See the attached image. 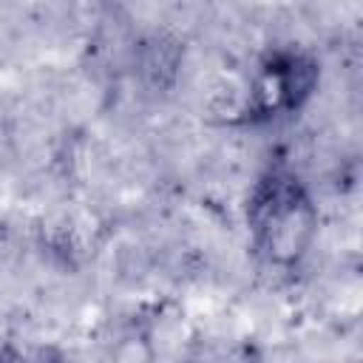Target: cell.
Here are the masks:
<instances>
[{"label": "cell", "instance_id": "1", "mask_svg": "<svg viewBox=\"0 0 363 363\" xmlns=\"http://www.w3.org/2000/svg\"><path fill=\"white\" fill-rule=\"evenodd\" d=\"M247 227L255 252L272 267H295L318 233V207L306 184L284 167L267 170L250 190Z\"/></svg>", "mask_w": 363, "mask_h": 363}, {"label": "cell", "instance_id": "2", "mask_svg": "<svg viewBox=\"0 0 363 363\" xmlns=\"http://www.w3.org/2000/svg\"><path fill=\"white\" fill-rule=\"evenodd\" d=\"M320 79V68L312 57L301 51H272L267 54L247 91L244 119L247 122H269L281 113L298 111Z\"/></svg>", "mask_w": 363, "mask_h": 363}, {"label": "cell", "instance_id": "3", "mask_svg": "<svg viewBox=\"0 0 363 363\" xmlns=\"http://www.w3.org/2000/svg\"><path fill=\"white\" fill-rule=\"evenodd\" d=\"M142 65H145V71L153 77V82L162 79V71L167 74V79H173L176 65H179V54H176L173 45H167V43H153V45H147V57H145Z\"/></svg>", "mask_w": 363, "mask_h": 363}]
</instances>
